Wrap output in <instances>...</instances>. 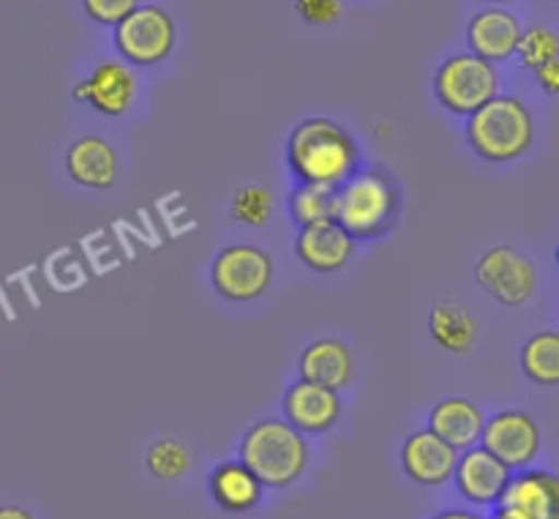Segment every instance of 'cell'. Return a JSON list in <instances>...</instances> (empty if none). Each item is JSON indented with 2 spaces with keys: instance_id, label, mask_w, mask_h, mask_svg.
Masks as SVG:
<instances>
[{
  "instance_id": "6da1fadb",
  "label": "cell",
  "mask_w": 559,
  "mask_h": 519,
  "mask_svg": "<svg viewBox=\"0 0 559 519\" xmlns=\"http://www.w3.org/2000/svg\"><path fill=\"white\" fill-rule=\"evenodd\" d=\"M287 167L298 184L342 186L364 167L355 137L331 118H306L287 137Z\"/></svg>"
},
{
  "instance_id": "7a4b0ae2",
  "label": "cell",
  "mask_w": 559,
  "mask_h": 519,
  "mask_svg": "<svg viewBox=\"0 0 559 519\" xmlns=\"http://www.w3.org/2000/svg\"><path fill=\"white\" fill-rule=\"evenodd\" d=\"M402 208L399 186L385 169L360 167L336 186V219L355 240H380L393 229Z\"/></svg>"
},
{
  "instance_id": "3957f363",
  "label": "cell",
  "mask_w": 559,
  "mask_h": 519,
  "mask_svg": "<svg viewBox=\"0 0 559 519\" xmlns=\"http://www.w3.org/2000/svg\"><path fill=\"white\" fill-rule=\"evenodd\" d=\"M238 459L262 486L284 489L309 468V440L284 418H260L240 437Z\"/></svg>"
},
{
  "instance_id": "277c9868",
  "label": "cell",
  "mask_w": 559,
  "mask_h": 519,
  "mask_svg": "<svg viewBox=\"0 0 559 519\" xmlns=\"http://www.w3.org/2000/svg\"><path fill=\"white\" fill-rule=\"evenodd\" d=\"M467 142L480 158L508 164L522 158L535 142V118L519 96H495L467 118Z\"/></svg>"
},
{
  "instance_id": "5b68a950",
  "label": "cell",
  "mask_w": 559,
  "mask_h": 519,
  "mask_svg": "<svg viewBox=\"0 0 559 519\" xmlns=\"http://www.w3.org/2000/svg\"><path fill=\"white\" fill-rule=\"evenodd\" d=\"M431 87L442 109L469 118L475 109L500 96V71L478 55L456 52L437 66Z\"/></svg>"
},
{
  "instance_id": "8992f818",
  "label": "cell",
  "mask_w": 559,
  "mask_h": 519,
  "mask_svg": "<svg viewBox=\"0 0 559 519\" xmlns=\"http://www.w3.org/2000/svg\"><path fill=\"white\" fill-rule=\"evenodd\" d=\"M276 266L265 249L254 244H229L213 257L211 284L224 300L249 304L271 290Z\"/></svg>"
},
{
  "instance_id": "52a82bcc",
  "label": "cell",
  "mask_w": 559,
  "mask_h": 519,
  "mask_svg": "<svg viewBox=\"0 0 559 519\" xmlns=\"http://www.w3.org/2000/svg\"><path fill=\"white\" fill-rule=\"evenodd\" d=\"M112 42L123 63L156 66L173 55L178 42V27L162 5H136L112 31Z\"/></svg>"
},
{
  "instance_id": "ba28073f",
  "label": "cell",
  "mask_w": 559,
  "mask_h": 519,
  "mask_svg": "<svg viewBox=\"0 0 559 519\" xmlns=\"http://www.w3.org/2000/svg\"><path fill=\"white\" fill-rule=\"evenodd\" d=\"M475 282L497 300L516 309L524 306L538 290V268L524 251L513 246H491L475 262Z\"/></svg>"
},
{
  "instance_id": "9c48e42d",
  "label": "cell",
  "mask_w": 559,
  "mask_h": 519,
  "mask_svg": "<svg viewBox=\"0 0 559 519\" xmlns=\"http://www.w3.org/2000/svg\"><path fill=\"white\" fill-rule=\"evenodd\" d=\"M480 446L516 473V470L533 468L544 446V435H540L538 421L527 410L506 408L486 418Z\"/></svg>"
},
{
  "instance_id": "30bf717a",
  "label": "cell",
  "mask_w": 559,
  "mask_h": 519,
  "mask_svg": "<svg viewBox=\"0 0 559 519\" xmlns=\"http://www.w3.org/2000/svg\"><path fill=\"white\" fill-rule=\"evenodd\" d=\"M71 96L80 104H87L96 113L107 115V118H118L131 109L136 98V76L129 63L123 60L104 58L87 71L74 85Z\"/></svg>"
},
{
  "instance_id": "8fae6325",
  "label": "cell",
  "mask_w": 559,
  "mask_h": 519,
  "mask_svg": "<svg viewBox=\"0 0 559 519\" xmlns=\"http://www.w3.org/2000/svg\"><path fill=\"white\" fill-rule=\"evenodd\" d=\"M342 391L300 380V377L282 397V418L300 435H328L342 418Z\"/></svg>"
},
{
  "instance_id": "7c38bea8",
  "label": "cell",
  "mask_w": 559,
  "mask_h": 519,
  "mask_svg": "<svg viewBox=\"0 0 559 519\" xmlns=\"http://www.w3.org/2000/svg\"><path fill=\"white\" fill-rule=\"evenodd\" d=\"M513 470L502 464L495 453L484 446H473L467 451H459L456 470H453V484L456 492L467 503L478 508H497L511 481Z\"/></svg>"
},
{
  "instance_id": "4fadbf2b",
  "label": "cell",
  "mask_w": 559,
  "mask_h": 519,
  "mask_svg": "<svg viewBox=\"0 0 559 519\" xmlns=\"http://www.w3.org/2000/svg\"><path fill=\"white\" fill-rule=\"evenodd\" d=\"M497 511L511 519H555L559 517V473L544 468L516 470L508 481Z\"/></svg>"
},
{
  "instance_id": "5bb4252c",
  "label": "cell",
  "mask_w": 559,
  "mask_h": 519,
  "mask_svg": "<svg viewBox=\"0 0 559 519\" xmlns=\"http://www.w3.org/2000/svg\"><path fill=\"white\" fill-rule=\"evenodd\" d=\"M399 459L409 481L420 486H442L453 479L459 451L431 429H418L402 443Z\"/></svg>"
},
{
  "instance_id": "9a60e30c",
  "label": "cell",
  "mask_w": 559,
  "mask_h": 519,
  "mask_svg": "<svg viewBox=\"0 0 559 519\" xmlns=\"http://www.w3.org/2000/svg\"><path fill=\"white\" fill-rule=\"evenodd\" d=\"M355 244L358 240L336 219H331V222L298 229V235H295V257L317 273H336L353 260Z\"/></svg>"
},
{
  "instance_id": "2e32d148",
  "label": "cell",
  "mask_w": 559,
  "mask_h": 519,
  "mask_svg": "<svg viewBox=\"0 0 559 519\" xmlns=\"http://www.w3.org/2000/svg\"><path fill=\"white\" fill-rule=\"evenodd\" d=\"M522 22L513 11L502 9V5H489V9L478 11L467 25V44L469 52L478 58L489 60V63H506L516 55L519 42H522Z\"/></svg>"
},
{
  "instance_id": "e0dca14e",
  "label": "cell",
  "mask_w": 559,
  "mask_h": 519,
  "mask_svg": "<svg viewBox=\"0 0 559 519\" xmlns=\"http://www.w3.org/2000/svg\"><path fill=\"white\" fill-rule=\"evenodd\" d=\"M300 380L342 391L355 377V355L342 339H314L298 355Z\"/></svg>"
},
{
  "instance_id": "ac0fdd59",
  "label": "cell",
  "mask_w": 559,
  "mask_h": 519,
  "mask_svg": "<svg viewBox=\"0 0 559 519\" xmlns=\"http://www.w3.org/2000/svg\"><path fill=\"white\" fill-rule=\"evenodd\" d=\"M66 173L76 186L107 191L118 180V153L104 137H80L66 151Z\"/></svg>"
},
{
  "instance_id": "d6986e66",
  "label": "cell",
  "mask_w": 559,
  "mask_h": 519,
  "mask_svg": "<svg viewBox=\"0 0 559 519\" xmlns=\"http://www.w3.org/2000/svg\"><path fill=\"white\" fill-rule=\"evenodd\" d=\"M486 413L480 410L478 402L467 397H442L429 410V426L426 429L435 432L437 437H442L456 451H467V448L480 446Z\"/></svg>"
},
{
  "instance_id": "ffe728a7",
  "label": "cell",
  "mask_w": 559,
  "mask_h": 519,
  "mask_svg": "<svg viewBox=\"0 0 559 519\" xmlns=\"http://www.w3.org/2000/svg\"><path fill=\"white\" fill-rule=\"evenodd\" d=\"M207 489H211L213 503L227 514L254 511L262 503V481L246 468L240 459H227L218 462L207 475Z\"/></svg>"
},
{
  "instance_id": "44dd1931",
  "label": "cell",
  "mask_w": 559,
  "mask_h": 519,
  "mask_svg": "<svg viewBox=\"0 0 559 519\" xmlns=\"http://www.w3.org/2000/svg\"><path fill=\"white\" fill-rule=\"evenodd\" d=\"M429 333L445 353L464 355L478 342V322L456 298H440L429 311Z\"/></svg>"
},
{
  "instance_id": "7402d4cb",
  "label": "cell",
  "mask_w": 559,
  "mask_h": 519,
  "mask_svg": "<svg viewBox=\"0 0 559 519\" xmlns=\"http://www.w3.org/2000/svg\"><path fill=\"white\" fill-rule=\"evenodd\" d=\"M519 364L535 386H559V331H538L522 344Z\"/></svg>"
},
{
  "instance_id": "603a6c76",
  "label": "cell",
  "mask_w": 559,
  "mask_h": 519,
  "mask_svg": "<svg viewBox=\"0 0 559 519\" xmlns=\"http://www.w3.org/2000/svg\"><path fill=\"white\" fill-rule=\"evenodd\" d=\"M289 219L300 227L311 224L331 222L336 213V189L322 184H295V189L287 197Z\"/></svg>"
},
{
  "instance_id": "cb8c5ba5",
  "label": "cell",
  "mask_w": 559,
  "mask_h": 519,
  "mask_svg": "<svg viewBox=\"0 0 559 519\" xmlns=\"http://www.w3.org/2000/svg\"><path fill=\"white\" fill-rule=\"evenodd\" d=\"M145 468L158 481H178L194 468V453L180 437L164 435L147 446Z\"/></svg>"
},
{
  "instance_id": "d4e9b609",
  "label": "cell",
  "mask_w": 559,
  "mask_h": 519,
  "mask_svg": "<svg viewBox=\"0 0 559 519\" xmlns=\"http://www.w3.org/2000/svg\"><path fill=\"white\" fill-rule=\"evenodd\" d=\"M229 213L243 227H265L273 216V194L262 184H246L235 191Z\"/></svg>"
},
{
  "instance_id": "484cf974",
  "label": "cell",
  "mask_w": 559,
  "mask_h": 519,
  "mask_svg": "<svg viewBox=\"0 0 559 519\" xmlns=\"http://www.w3.org/2000/svg\"><path fill=\"white\" fill-rule=\"evenodd\" d=\"M519 60H522L524 69L535 71L540 66H546L549 60L559 58V36L557 31L546 25H533L522 33V42L516 49Z\"/></svg>"
},
{
  "instance_id": "4316f807",
  "label": "cell",
  "mask_w": 559,
  "mask_h": 519,
  "mask_svg": "<svg viewBox=\"0 0 559 519\" xmlns=\"http://www.w3.org/2000/svg\"><path fill=\"white\" fill-rule=\"evenodd\" d=\"M140 5V0H82V9L98 25L115 27L120 20L131 14Z\"/></svg>"
},
{
  "instance_id": "83f0119b",
  "label": "cell",
  "mask_w": 559,
  "mask_h": 519,
  "mask_svg": "<svg viewBox=\"0 0 559 519\" xmlns=\"http://www.w3.org/2000/svg\"><path fill=\"white\" fill-rule=\"evenodd\" d=\"M295 11L309 25H331L342 16L344 0H295Z\"/></svg>"
},
{
  "instance_id": "f1b7e54d",
  "label": "cell",
  "mask_w": 559,
  "mask_h": 519,
  "mask_svg": "<svg viewBox=\"0 0 559 519\" xmlns=\"http://www.w3.org/2000/svg\"><path fill=\"white\" fill-rule=\"evenodd\" d=\"M535 80H538V85L544 87V93H549V96H559V58L549 60V63L540 66V69H535Z\"/></svg>"
},
{
  "instance_id": "f546056e",
  "label": "cell",
  "mask_w": 559,
  "mask_h": 519,
  "mask_svg": "<svg viewBox=\"0 0 559 519\" xmlns=\"http://www.w3.org/2000/svg\"><path fill=\"white\" fill-rule=\"evenodd\" d=\"M431 519H489L484 517V514L473 511V508H445V511L435 514Z\"/></svg>"
},
{
  "instance_id": "4dcf8cb0",
  "label": "cell",
  "mask_w": 559,
  "mask_h": 519,
  "mask_svg": "<svg viewBox=\"0 0 559 519\" xmlns=\"http://www.w3.org/2000/svg\"><path fill=\"white\" fill-rule=\"evenodd\" d=\"M0 519H36V517H33V511H27L25 506L5 503V506H0Z\"/></svg>"
},
{
  "instance_id": "1f68e13d",
  "label": "cell",
  "mask_w": 559,
  "mask_h": 519,
  "mask_svg": "<svg viewBox=\"0 0 559 519\" xmlns=\"http://www.w3.org/2000/svg\"><path fill=\"white\" fill-rule=\"evenodd\" d=\"M489 519H511V517H508V514H502V511H497V508H495V514H491Z\"/></svg>"
},
{
  "instance_id": "d6a6232c",
  "label": "cell",
  "mask_w": 559,
  "mask_h": 519,
  "mask_svg": "<svg viewBox=\"0 0 559 519\" xmlns=\"http://www.w3.org/2000/svg\"><path fill=\"white\" fill-rule=\"evenodd\" d=\"M486 3H491V5H502V3H508V0H486Z\"/></svg>"
},
{
  "instance_id": "836d02e7",
  "label": "cell",
  "mask_w": 559,
  "mask_h": 519,
  "mask_svg": "<svg viewBox=\"0 0 559 519\" xmlns=\"http://www.w3.org/2000/svg\"><path fill=\"white\" fill-rule=\"evenodd\" d=\"M555 257H557V266H559V244H557V251H555Z\"/></svg>"
},
{
  "instance_id": "e575fe53",
  "label": "cell",
  "mask_w": 559,
  "mask_h": 519,
  "mask_svg": "<svg viewBox=\"0 0 559 519\" xmlns=\"http://www.w3.org/2000/svg\"><path fill=\"white\" fill-rule=\"evenodd\" d=\"M555 519H559V517H555Z\"/></svg>"
}]
</instances>
